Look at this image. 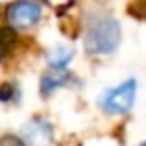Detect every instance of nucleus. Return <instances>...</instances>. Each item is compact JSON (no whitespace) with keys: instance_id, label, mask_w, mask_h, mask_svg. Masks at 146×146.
I'll use <instances>...</instances> for the list:
<instances>
[{"instance_id":"obj_1","label":"nucleus","mask_w":146,"mask_h":146,"mask_svg":"<svg viewBox=\"0 0 146 146\" xmlns=\"http://www.w3.org/2000/svg\"><path fill=\"white\" fill-rule=\"evenodd\" d=\"M120 37L122 32L117 19H113L111 15H96L94 19H91L87 26L83 44H85L87 54L106 56L118 48Z\"/></svg>"},{"instance_id":"obj_2","label":"nucleus","mask_w":146,"mask_h":146,"mask_svg":"<svg viewBox=\"0 0 146 146\" xmlns=\"http://www.w3.org/2000/svg\"><path fill=\"white\" fill-rule=\"evenodd\" d=\"M137 96V80L129 78L117 85L115 89H109L100 100V106L109 115H126L131 111Z\"/></svg>"},{"instance_id":"obj_3","label":"nucleus","mask_w":146,"mask_h":146,"mask_svg":"<svg viewBox=\"0 0 146 146\" xmlns=\"http://www.w3.org/2000/svg\"><path fill=\"white\" fill-rule=\"evenodd\" d=\"M41 15L43 9L37 2L32 0H21V2H15L7 7L6 11V19L9 28L13 30H28L33 28L37 22L41 21Z\"/></svg>"},{"instance_id":"obj_4","label":"nucleus","mask_w":146,"mask_h":146,"mask_svg":"<svg viewBox=\"0 0 146 146\" xmlns=\"http://www.w3.org/2000/svg\"><path fill=\"white\" fill-rule=\"evenodd\" d=\"M22 135H24L26 143L30 146H46L52 141V124L44 118H32L26 122L22 128Z\"/></svg>"},{"instance_id":"obj_5","label":"nucleus","mask_w":146,"mask_h":146,"mask_svg":"<svg viewBox=\"0 0 146 146\" xmlns=\"http://www.w3.org/2000/svg\"><path fill=\"white\" fill-rule=\"evenodd\" d=\"M68 80H70V72L67 68H52L46 74L41 78V94L43 96H48L52 94L56 89L67 85Z\"/></svg>"},{"instance_id":"obj_6","label":"nucleus","mask_w":146,"mask_h":146,"mask_svg":"<svg viewBox=\"0 0 146 146\" xmlns=\"http://www.w3.org/2000/svg\"><path fill=\"white\" fill-rule=\"evenodd\" d=\"M74 57V48L72 46H65V44H59V46H54L50 52L46 54V61L52 68H65Z\"/></svg>"},{"instance_id":"obj_7","label":"nucleus","mask_w":146,"mask_h":146,"mask_svg":"<svg viewBox=\"0 0 146 146\" xmlns=\"http://www.w3.org/2000/svg\"><path fill=\"white\" fill-rule=\"evenodd\" d=\"M15 43H17L15 30L13 28H0V61L11 52Z\"/></svg>"},{"instance_id":"obj_8","label":"nucleus","mask_w":146,"mask_h":146,"mask_svg":"<svg viewBox=\"0 0 146 146\" xmlns=\"http://www.w3.org/2000/svg\"><path fill=\"white\" fill-rule=\"evenodd\" d=\"M17 98H19V87L15 83H2L0 85V102L2 104L15 102Z\"/></svg>"},{"instance_id":"obj_9","label":"nucleus","mask_w":146,"mask_h":146,"mask_svg":"<svg viewBox=\"0 0 146 146\" xmlns=\"http://www.w3.org/2000/svg\"><path fill=\"white\" fill-rule=\"evenodd\" d=\"M0 146H28V144L17 135H4L0 137Z\"/></svg>"},{"instance_id":"obj_10","label":"nucleus","mask_w":146,"mask_h":146,"mask_svg":"<svg viewBox=\"0 0 146 146\" xmlns=\"http://www.w3.org/2000/svg\"><path fill=\"white\" fill-rule=\"evenodd\" d=\"M141 146H146V141H144V143H141Z\"/></svg>"}]
</instances>
